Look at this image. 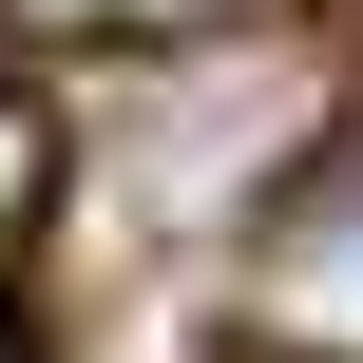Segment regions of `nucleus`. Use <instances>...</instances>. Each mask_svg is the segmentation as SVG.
<instances>
[{
    "instance_id": "f257e3e1",
    "label": "nucleus",
    "mask_w": 363,
    "mask_h": 363,
    "mask_svg": "<svg viewBox=\"0 0 363 363\" xmlns=\"http://www.w3.org/2000/svg\"><path fill=\"white\" fill-rule=\"evenodd\" d=\"M249 306H268V345L363 363V134H325V153L268 191V230H249Z\"/></svg>"
},
{
    "instance_id": "f03ea898",
    "label": "nucleus",
    "mask_w": 363,
    "mask_h": 363,
    "mask_svg": "<svg viewBox=\"0 0 363 363\" xmlns=\"http://www.w3.org/2000/svg\"><path fill=\"white\" fill-rule=\"evenodd\" d=\"M38 172H57V134H38V96H0V249H19V211H38Z\"/></svg>"
},
{
    "instance_id": "7ed1b4c3",
    "label": "nucleus",
    "mask_w": 363,
    "mask_h": 363,
    "mask_svg": "<svg viewBox=\"0 0 363 363\" xmlns=\"http://www.w3.org/2000/svg\"><path fill=\"white\" fill-rule=\"evenodd\" d=\"M115 19H172V38H191V19H268V0H115Z\"/></svg>"
},
{
    "instance_id": "20e7f679",
    "label": "nucleus",
    "mask_w": 363,
    "mask_h": 363,
    "mask_svg": "<svg viewBox=\"0 0 363 363\" xmlns=\"http://www.w3.org/2000/svg\"><path fill=\"white\" fill-rule=\"evenodd\" d=\"M230 363H325V345H230Z\"/></svg>"
},
{
    "instance_id": "39448f33",
    "label": "nucleus",
    "mask_w": 363,
    "mask_h": 363,
    "mask_svg": "<svg viewBox=\"0 0 363 363\" xmlns=\"http://www.w3.org/2000/svg\"><path fill=\"white\" fill-rule=\"evenodd\" d=\"M0 363H38V345H19V325H0Z\"/></svg>"
}]
</instances>
